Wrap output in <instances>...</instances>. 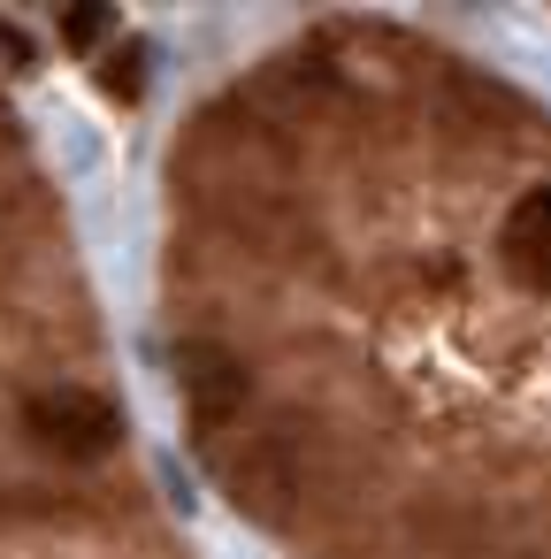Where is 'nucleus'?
Here are the masks:
<instances>
[{"label": "nucleus", "mask_w": 551, "mask_h": 559, "mask_svg": "<svg viewBox=\"0 0 551 559\" xmlns=\"http://www.w3.org/2000/svg\"><path fill=\"white\" fill-rule=\"evenodd\" d=\"M24 429L32 444H47L55 460H100L116 444V406L93 399V391H47L24 406Z\"/></svg>", "instance_id": "nucleus-1"}, {"label": "nucleus", "mask_w": 551, "mask_h": 559, "mask_svg": "<svg viewBox=\"0 0 551 559\" xmlns=\"http://www.w3.org/2000/svg\"><path fill=\"white\" fill-rule=\"evenodd\" d=\"M505 269H513V284H528V292H551V185H536V192H520L513 200V215H505Z\"/></svg>", "instance_id": "nucleus-2"}, {"label": "nucleus", "mask_w": 551, "mask_h": 559, "mask_svg": "<svg viewBox=\"0 0 551 559\" xmlns=\"http://www.w3.org/2000/svg\"><path fill=\"white\" fill-rule=\"evenodd\" d=\"M177 383H184V399H192V414H200V421H223V414L245 399L238 360H230V353H215V345H184V353H177Z\"/></svg>", "instance_id": "nucleus-3"}, {"label": "nucleus", "mask_w": 551, "mask_h": 559, "mask_svg": "<svg viewBox=\"0 0 551 559\" xmlns=\"http://www.w3.org/2000/svg\"><path fill=\"white\" fill-rule=\"evenodd\" d=\"M108 32H116V16H108V9H62V39H70L77 55H93Z\"/></svg>", "instance_id": "nucleus-4"}]
</instances>
